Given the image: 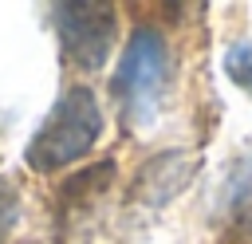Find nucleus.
<instances>
[{
  "label": "nucleus",
  "instance_id": "f257e3e1",
  "mask_svg": "<svg viewBox=\"0 0 252 244\" xmlns=\"http://www.w3.org/2000/svg\"><path fill=\"white\" fill-rule=\"evenodd\" d=\"M98 134H102V110H98L94 91L71 87L67 94H59L47 122L35 130V138L28 146V165L35 173H55V169L79 161L83 153H91Z\"/></svg>",
  "mask_w": 252,
  "mask_h": 244
},
{
  "label": "nucleus",
  "instance_id": "f03ea898",
  "mask_svg": "<svg viewBox=\"0 0 252 244\" xmlns=\"http://www.w3.org/2000/svg\"><path fill=\"white\" fill-rule=\"evenodd\" d=\"M165 83H169V51H165V39L150 28H138L130 31L126 39V51H122V63L114 71V94L122 102V118H130V126H150L158 118V106H161V94H165Z\"/></svg>",
  "mask_w": 252,
  "mask_h": 244
},
{
  "label": "nucleus",
  "instance_id": "7ed1b4c3",
  "mask_svg": "<svg viewBox=\"0 0 252 244\" xmlns=\"http://www.w3.org/2000/svg\"><path fill=\"white\" fill-rule=\"evenodd\" d=\"M55 28H59V47L67 55L71 67L79 71H98L110 51H114V35H118V20L114 8L102 0H79V4H59L55 8Z\"/></svg>",
  "mask_w": 252,
  "mask_h": 244
},
{
  "label": "nucleus",
  "instance_id": "20e7f679",
  "mask_svg": "<svg viewBox=\"0 0 252 244\" xmlns=\"http://www.w3.org/2000/svg\"><path fill=\"white\" fill-rule=\"evenodd\" d=\"M114 161H98L91 169H79L75 177L63 181L59 189V201H55V216H59V244H87L91 232H94V216H98V205L114 181Z\"/></svg>",
  "mask_w": 252,
  "mask_h": 244
},
{
  "label": "nucleus",
  "instance_id": "39448f33",
  "mask_svg": "<svg viewBox=\"0 0 252 244\" xmlns=\"http://www.w3.org/2000/svg\"><path fill=\"white\" fill-rule=\"evenodd\" d=\"M197 153L189 150H169V153H158L150 157L138 173H134V185H130V201L142 205V209H161L169 205L197 173Z\"/></svg>",
  "mask_w": 252,
  "mask_h": 244
},
{
  "label": "nucleus",
  "instance_id": "423d86ee",
  "mask_svg": "<svg viewBox=\"0 0 252 244\" xmlns=\"http://www.w3.org/2000/svg\"><path fill=\"white\" fill-rule=\"evenodd\" d=\"M224 71H228V79H232L240 91L252 94V39L232 43V47L224 51Z\"/></svg>",
  "mask_w": 252,
  "mask_h": 244
},
{
  "label": "nucleus",
  "instance_id": "0eeeda50",
  "mask_svg": "<svg viewBox=\"0 0 252 244\" xmlns=\"http://www.w3.org/2000/svg\"><path fill=\"white\" fill-rule=\"evenodd\" d=\"M16 220H20V189H16L12 177L0 173V244H4V236L16 228Z\"/></svg>",
  "mask_w": 252,
  "mask_h": 244
}]
</instances>
